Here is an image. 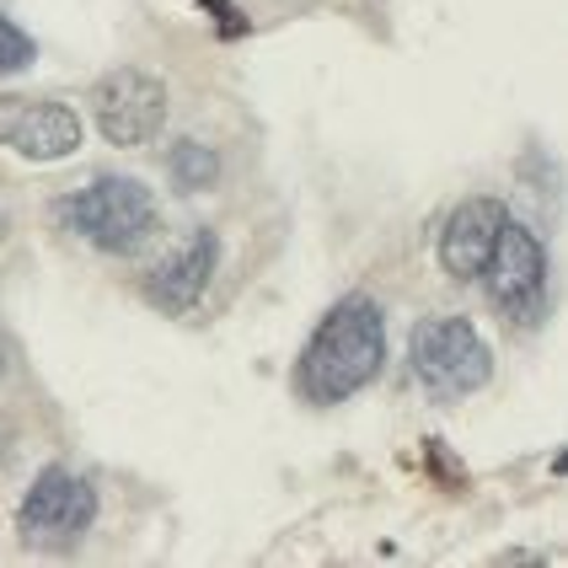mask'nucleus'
Here are the masks:
<instances>
[{"label":"nucleus","mask_w":568,"mask_h":568,"mask_svg":"<svg viewBox=\"0 0 568 568\" xmlns=\"http://www.w3.org/2000/svg\"><path fill=\"white\" fill-rule=\"evenodd\" d=\"M381 365H386V312L371 295H344L306 338L290 386L312 408H338L381 376Z\"/></svg>","instance_id":"f257e3e1"},{"label":"nucleus","mask_w":568,"mask_h":568,"mask_svg":"<svg viewBox=\"0 0 568 568\" xmlns=\"http://www.w3.org/2000/svg\"><path fill=\"white\" fill-rule=\"evenodd\" d=\"M54 210H60L64 231H75L87 247L113 253V257L145 247L151 231H156V221H161L156 193L145 189L140 178H124V172H97L92 183H81L75 193H64Z\"/></svg>","instance_id":"f03ea898"},{"label":"nucleus","mask_w":568,"mask_h":568,"mask_svg":"<svg viewBox=\"0 0 568 568\" xmlns=\"http://www.w3.org/2000/svg\"><path fill=\"white\" fill-rule=\"evenodd\" d=\"M408 371L424 397L462 403L488 386L494 376V348L467 316H424L408 338Z\"/></svg>","instance_id":"7ed1b4c3"},{"label":"nucleus","mask_w":568,"mask_h":568,"mask_svg":"<svg viewBox=\"0 0 568 568\" xmlns=\"http://www.w3.org/2000/svg\"><path fill=\"white\" fill-rule=\"evenodd\" d=\"M477 280L488 290L494 312L515 322V327H531V322L547 316V247H541V236L531 225L505 221Z\"/></svg>","instance_id":"20e7f679"},{"label":"nucleus","mask_w":568,"mask_h":568,"mask_svg":"<svg viewBox=\"0 0 568 568\" xmlns=\"http://www.w3.org/2000/svg\"><path fill=\"white\" fill-rule=\"evenodd\" d=\"M97 520V488L92 477L70 473V467H43L32 477V488L17 505V537L49 552V547H75Z\"/></svg>","instance_id":"39448f33"},{"label":"nucleus","mask_w":568,"mask_h":568,"mask_svg":"<svg viewBox=\"0 0 568 568\" xmlns=\"http://www.w3.org/2000/svg\"><path fill=\"white\" fill-rule=\"evenodd\" d=\"M92 113L108 145H119V151L151 145L166 124V87H161V75L140 70V64L108 70L92 92Z\"/></svg>","instance_id":"423d86ee"},{"label":"nucleus","mask_w":568,"mask_h":568,"mask_svg":"<svg viewBox=\"0 0 568 568\" xmlns=\"http://www.w3.org/2000/svg\"><path fill=\"white\" fill-rule=\"evenodd\" d=\"M81 140H87V129L70 102L0 92V145L17 151L22 161H64L81 151Z\"/></svg>","instance_id":"0eeeda50"},{"label":"nucleus","mask_w":568,"mask_h":568,"mask_svg":"<svg viewBox=\"0 0 568 568\" xmlns=\"http://www.w3.org/2000/svg\"><path fill=\"white\" fill-rule=\"evenodd\" d=\"M215 268H221V236L215 231H189L172 253L161 257L156 268L140 280V295L166 316H189L199 301H204V290L215 280Z\"/></svg>","instance_id":"6e6552de"},{"label":"nucleus","mask_w":568,"mask_h":568,"mask_svg":"<svg viewBox=\"0 0 568 568\" xmlns=\"http://www.w3.org/2000/svg\"><path fill=\"white\" fill-rule=\"evenodd\" d=\"M509 210L499 199H488V193H477V199H462L440 225V268L450 274L456 284H477L483 274V263L494 253V242H499V231H505Z\"/></svg>","instance_id":"1a4fd4ad"},{"label":"nucleus","mask_w":568,"mask_h":568,"mask_svg":"<svg viewBox=\"0 0 568 568\" xmlns=\"http://www.w3.org/2000/svg\"><path fill=\"white\" fill-rule=\"evenodd\" d=\"M166 172H172V183L183 193H204L221 178V156H215L204 140H178V145L166 151Z\"/></svg>","instance_id":"9d476101"},{"label":"nucleus","mask_w":568,"mask_h":568,"mask_svg":"<svg viewBox=\"0 0 568 568\" xmlns=\"http://www.w3.org/2000/svg\"><path fill=\"white\" fill-rule=\"evenodd\" d=\"M32 60H38L32 32H22L6 11H0V75H22V70H32Z\"/></svg>","instance_id":"9b49d317"},{"label":"nucleus","mask_w":568,"mask_h":568,"mask_svg":"<svg viewBox=\"0 0 568 568\" xmlns=\"http://www.w3.org/2000/svg\"><path fill=\"white\" fill-rule=\"evenodd\" d=\"M6 365H11V344H6V327H0V376H6Z\"/></svg>","instance_id":"f8f14e48"},{"label":"nucleus","mask_w":568,"mask_h":568,"mask_svg":"<svg viewBox=\"0 0 568 568\" xmlns=\"http://www.w3.org/2000/svg\"><path fill=\"white\" fill-rule=\"evenodd\" d=\"M0 435H6V424H0ZM6 462H11V440L0 445V467H6Z\"/></svg>","instance_id":"ddd939ff"}]
</instances>
